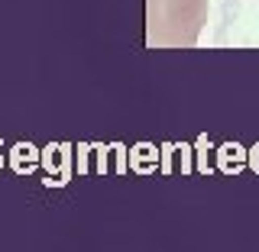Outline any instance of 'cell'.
<instances>
[{
	"label": "cell",
	"instance_id": "1",
	"mask_svg": "<svg viewBox=\"0 0 259 252\" xmlns=\"http://www.w3.org/2000/svg\"><path fill=\"white\" fill-rule=\"evenodd\" d=\"M207 20V0H149V45L191 48Z\"/></svg>",
	"mask_w": 259,
	"mask_h": 252
}]
</instances>
